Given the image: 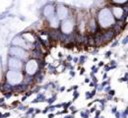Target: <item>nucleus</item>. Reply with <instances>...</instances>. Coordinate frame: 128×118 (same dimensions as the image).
<instances>
[{
	"label": "nucleus",
	"instance_id": "1",
	"mask_svg": "<svg viewBox=\"0 0 128 118\" xmlns=\"http://www.w3.org/2000/svg\"><path fill=\"white\" fill-rule=\"evenodd\" d=\"M98 21H100V26L104 27V28H108V27H110V25H112L114 23V20H113V17H112V12L108 9H102L100 12Z\"/></svg>",
	"mask_w": 128,
	"mask_h": 118
},
{
	"label": "nucleus",
	"instance_id": "2",
	"mask_svg": "<svg viewBox=\"0 0 128 118\" xmlns=\"http://www.w3.org/2000/svg\"><path fill=\"white\" fill-rule=\"evenodd\" d=\"M7 79H8V82L10 84L16 85V84H19L22 81L23 76L18 71H9L8 74H7Z\"/></svg>",
	"mask_w": 128,
	"mask_h": 118
},
{
	"label": "nucleus",
	"instance_id": "3",
	"mask_svg": "<svg viewBox=\"0 0 128 118\" xmlns=\"http://www.w3.org/2000/svg\"><path fill=\"white\" fill-rule=\"evenodd\" d=\"M36 70H38V63H36V61L30 60L27 63V65H26V71H27V73L30 74V75H32V74H34L36 72Z\"/></svg>",
	"mask_w": 128,
	"mask_h": 118
},
{
	"label": "nucleus",
	"instance_id": "4",
	"mask_svg": "<svg viewBox=\"0 0 128 118\" xmlns=\"http://www.w3.org/2000/svg\"><path fill=\"white\" fill-rule=\"evenodd\" d=\"M10 53H11L12 55L18 56L19 58H23V59H24V58H26V57L28 56V54L23 50L22 48H20V47H13V48H11Z\"/></svg>",
	"mask_w": 128,
	"mask_h": 118
},
{
	"label": "nucleus",
	"instance_id": "5",
	"mask_svg": "<svg viewBox=\"0 0 128 118\" xmlns=\"http://www.w3.org/2000/svg\"><path fill=\"white\" fill-rule=\"evenodd\" d=\"M73 30V24L71 21L69 20H66L64 21L63 24H62V32L64 34H70Z\"/></svg>",
	"mask_w": 128,
	"mask_h": 118
},
{
	"label": "nucleus",
	"instance_id": "6",
	"mask_svg": "<svg viewBox=\"0 0 128 118\" xmlns=\"http://www.w3.org/2000/svg\"><path fill=\"white\" fill-rule=\"evenodd\" d=\"M9 66H10V68H12V69H20V68L22 67V63L18 59L11 58L9 60Z\"/></svg>",
	"mask_w": 128,
	"mask_h": 118
},
{
	"label": "nucleus",
	"instance_id": "7",
	"mask_svg": "<svg viewBox=\"0 0 128 118\" xmlns=\"http://www.w3.org/2000/svg\"><path fill=\"white\" fill-rule=\"evenodd\" d=\"M57 15H58V18H59V19L64 20L65 18L67 17V15H68L67 9H66L65 7H63V6L58 7V9H57Z\"/></svg>",
	"mask_w": 128,
	"mask_h": 118
},
{
	"label": "nucleus",
	"instance_id": "8",
	"mask_svg": "<svg viewBox=\"0 0 128 118\" xmlns=\"http://www.w3.org/2000/svg\"><path fill=\"white\" fill-rule=\"evenodd\" d=\"M53 13H54V9L52 6H46L44 9V15L48 18L53 17Z\"/></svg>",
	"mask_w": 128,
	"mask_h": 118
},
{
	"label": "nucleus",
	"instance_id": "9",
	"mask_svg": "<svg viewBox=\"0 0 128 118\" xmlns=\"http://www.w3.org/2000/svg\"><path fill=\"white\" fill-rule=\"evenodd\" d=\"M122 14H123V11L120 7H114L113 8V15L116 18H121Z\"/></svg>",
	"mask_w": 128,
	"mask_h": 118
},
{
	"label": "nucleus",
	"instance_id": "10",
	"mask_svg": "<svg viewBox=\"0 0 128 118\" xmlns=\"http://www.w3.org/2000/svg\"><path fill=\"white\" fill-rule=\"evenodd\" d=\"M13 43H14L15 45H18V46H23V45H25L24 39H22V38H20V37L15 38V39L13 40Z\"/></svg>",
	"mask_w": 128,
	"mask_h": 118
},
{
	"label": "nucleus",
	"instance_id": "11",
	"mask_svg": "<svg viewBox=\"0 0 128 118\" xmlns=\"http://www.w3.org/2000/svg\"><path fill=\"white\" fill-rule=\"evenodd\" d=\"M50 23H51V26L53 28H56L58 26V19L55 17H52L50 18Z\"/></svg>",
	"mask_w": 128,
	"mask_h": 118
},
{
	"label": "nucleus",
	"instance_id": "12",
	"mask_svg": "<svg viewBox=\"0 0 128 118\" xmlns=\"http://www.w3.org/2000/svg\"><path fill=\"white\" fill-rule=\"evenodd\" d=\"M1 76H2V72H1V64H0V79H1Z\"/></svg>",
	"mask_w": 128,
	"mask_h": 118
}]
</instances>
